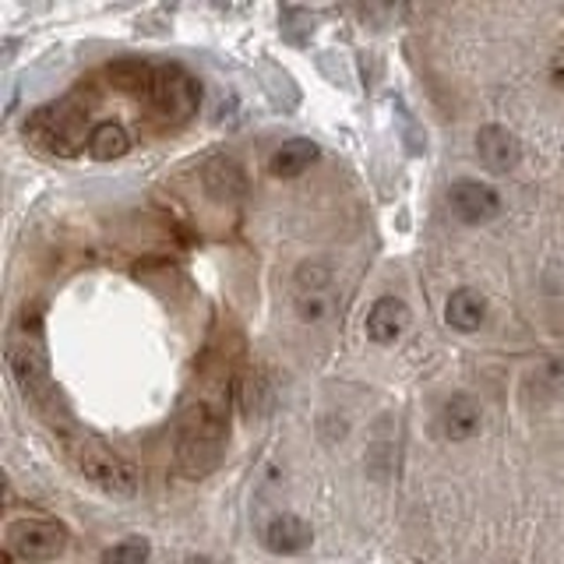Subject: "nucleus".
Returning a JSON list of instances; mask_svg holds the SVG:
<instances>
[{
  "mask_svg": "<svg viewBox=\"0 0 564 564\" xmlns=\"http://www.w3.org/2000/svg\"><path fill=\"white\" fill-rule=\"evenodd\" d=\"M405 328H410V307H405V300L399 296H381L375 300V307L367 311V335L381 346L395 343Z\"/></svg>",
  "mask_w": 564,
  "mask_h": 564,
  "instance_id": "9d476101",
  "label": "nucleus"
},
{
  "mask_svg": "<svg viewBox=\"0 0 564 564\" xmlns=\"http://www.w3.org/2000/svg\"><path fill=\"white\" fill-rule=\"evenodd\" d=\"M202 176H205V187L212 198H234V194L243 191V176H240L237 163H229V159H212Z\"/></svg>",
  "mask_w": 564,
  "mask_h": 564,
  "instance_id": "2eb2a0df",
  "label": "nucleus"
},
{
  "mask_svg": "<svg viewBox=\"0 0 564 564\" xmlns=\"http://www.w3.org/2000/svg\"><path fill=\"white\" fill-rule=\"evenodd\" d=\"M229 392L226 381L208 384L202 395L187 402L181 413V431H176V463L187 476L202 480L223 463L229 441Z\"/></svg>",
  "mask_w": 564,
  "mask_h": 564,
  "instance_id": "f257e3e1",
  "label": "nucleus"
},
{
  "mask_svg": "<svg viewBox=\"0 0 564 564\" xmlns=\"http://www.w3.org/2000/svg\"><path fill=\"white\" fill-rule=\"evenodd\" d=\"M152 75H155V67L149 64H141V61H117L110 64V82L120 85V88H145L149 93V85H152Z\"/></svg>",
  "mask_w": 564,
  "mask_h": 564,
  "instance_id": "f3484780",
  "label": "nucleus"
},
{
  "mask_svg": "<svg viewBox=\"0 0 564 564\" xmlns=\"http://www.w3.org/2000/svg\"><path fill=\"white\" fill-rule=\"evenodd\" d=\"M261 540L272 554H300L311 546L314 533L304 519L293 516V511H279V516H272L269 522H264Z\"/></svg>",
  "mask_w": 564,
  "mask_h": 564,
  "instance_id": "1a4fd4ad",
  "label": "nucleus"
},
{
  "mask_svg": "<svg viewBox=\"0 0 564 564\" xmlns=\"http://www.w3.org/2000/svg\"><path fill=\"white\" fill-rule=\"evenodd\" d=\"M131 149V134L113 120H102L88 131V155L99 159V163H113V159L128 155Z\"/></svg>",
  "mask_w": 564,
  "mask_h": 564,
  "instance_id": "4468645a",
  "label": "nucleus"
},
{
  "mask_svg": "<svg viewBox=\"0 0 564 564\" xmlns=\"http://www.w3.org/2000/svg\"><path fill=\"white\" fill-rule=\"evenodd\" d=\"M448 205L469 226H480L501 216V194L480 181H455L448 191Z\"/></svg>",
  "mask_w": 564,
  "mask_h": 564,
  "instance_id": "0eeeda50",
  "label": "nucleus"
},
{
  "mask_svg": "<svg viewBox=\"0 0 564 564\" xmlns=\"http://www.w3.org/2000/svg\"><path fill=\"white\" fill-rule=\"evenodd\" d=\"M322 155V149H317V141H311V138H290V141H282V145L272 152V159H269V170L275 173V176H300L304 170H311V163L314 159Z\"/></svg>",
  "mask_w": 564,
  "mask_h": 564,
  "instance_id": "f8f14e48",
  "label": "nucleus"
},
{
  "mask_svg": "<svg viewBox=\"0 0 564 564\" xmlns=\"http://www.w3.org/2000/svg\"><path fill=\"white\" fill-rule=\"evenodd\" d=\"M149 557H152V543L145 536H128L102 554V564H149Z\"/></svg>",
  "mask_w": 564,
  "mask_h": 564,
  "instance_id": "dca6fc26",
  "label": "nucleus"
},
{
  "mask_svg": "<svg viewBox=\"0 0 564 564\" xmlns=\"http://www.w3.org/2000/svg\"><path fill=\"white\" fill-rule=\"evenodd\" d=\"M480 423H484V413L476 399L469 395H452L445 402V410H441V434L448 441H469L480 434Z\"/></svg>",
  "mask_w": 564,
  "mask_h": 564,
  "instance_id": "9b49d317",
  "label": "nucleus"
},
{
  "mask_svg": "<svg viewBox=\"0 0 564 564\" xmlns=\"http://www.w3.org/2000/svg\"><path fill=\"white\" fill-rule=\"evenodd\" d=\"M187 564H226V561H216V557H191Z\"/></svg>",
  "mask_w": 564,
  "mask_h": 564,
  "instance_id": "a211bd4d",
  "label": "nucleus"
},
{
  "mask_svg": "<svg viewBox=\"0 0 564 564\" xmlns=\"http://www.w3.org/2000/svg\"><path fill=\"white\" fill-rule=\"evenodd\" d=\"M476 152H480V163L490 173H511L522 159L519 138L501 123H487V128L476 131Z\"/></svg>",
  "mask_w": 564,
  "mask_h": 564,
  "instance_id": "6e6552de",
  "label": "nucleus"
},
{
  "mask_svg": "<svg viewBox=\"0 0 564 564\" xmlns=\"http://www.w3.org/2000/svg\"><path fill=\"white\" fill-rule=\"evenodd\" d=\"M4 352H8L11 378L25 392V399H32L40 410L53 405L57 388H53V378H50V357H46V346H43L40 314L29 311V307L22 311V317H18L11 335H8Z\"/></svg>",
  "mask_w": 564,
  "mask_h": 564,
  "instance_id": "f03ea898",
  "label": "nucleus"
},
{
  "mask_svg": "<svg viewBox=\"0 0 564 564\" xmlns=\"http://www.w3.org/2000/svg\"><path fill=\"white\" fill-rule=\"evenodd\" d=\"M149 99L155 106V113H163L166 120L181 123V120H191L194 113H198L202 85L181 64H163V67H155V75H152Z\"/></svg>",
  "mask_w": 564,
  "mask_h": 564,
  "instance_id": "39448f33",
  "label": "nucleus"
},
{
  "mask_svg": "<svg viewBox=\"0 0 564 564\" xmlns=\"http://www.w3.org/2000/svg\"><path fill=\"white\" fill-rule=\"evenodd\" d=\"M85 123H88V106H75L67 99V102L35 110L25 120V138L53 155H70V152H78V141L88 145Z\"/></svg>",
  "mask_w": 564,
  "mask_h": 564,
  "instance_id": "20e7f679",
  "label": "nucleus"
},
{
  "mask_svg": "<svg viewBox=\"0 0 564 564\" xmlns=\"http://www.w3.org/2000/svg\"><path fill=\"white\" fill-rule=\"evenodd\" d=\"M8 551L25 564H46L67 551V529L53 519H14L8 525Z\"/></svg>",
  "mask_w": 564,
  "mask_h": 564,
  "instance_id": "423d86ee",
  "label": "nucleus"
},
{
  "mask_svg": "<svg viewBox=\"0 0 564 564\" xmlns=\"http://www.w3.org/2000/svg\"><path fill=\"white\" fill-rule=\"evenodd\" d=\"M487 317V300L476 290H455L445 304V322L455 332H476Z\"/></svg>",
  "mask_w": 564,
  "mask_h": 564,
  "instance_id": "ddd939ff",
  "label": "nucleus"
},
{
  "mask_svg": "<svg viewBox=\"0 0 564 564\" xmlns=\"http://www.w3.org/2000/svg\"><path fill=\"white\" fill-rule=\"evenodd\" d=\"M64 452L70 458V466H75L88 484H96L99 490L117 494V498H131L138 490L134 466L99 434L70 431V434H64Z\"/></svg>",
  "mask_w": 564,
  "mask_h": 564,
  "instance_id": "7ed1b4c3",
  "label": "nucleus"
}]
</instances>
